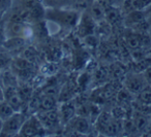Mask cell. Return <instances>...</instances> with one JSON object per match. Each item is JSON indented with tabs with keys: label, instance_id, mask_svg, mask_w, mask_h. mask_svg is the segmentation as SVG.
<instances>
[{
	"label": "cell",
	"instance_id": "4",
	"mask_svg": "<svg viewBox=\"0 0 151 137\" xmlns=\"http://www.w3.org/2000/svg\"><path fill=\"white\" fill-rule=\"evenodd\" d=\"M148 86L143 71L141 72H132L125 75L124 78V88L128 90L134 96H137L143 89Z\"/></svg>",
	"mask_w": 151,
	"mask_h": 137
},
{
	"label": "cell",
	"instance_id": "6",
	"mask_svg": "<svg viewBox=\"0 0 151 137\" xmlns=\"http://www.w3.org/2000/svg\"><path fill=\"white\" fill-rule=\"evenodd\" d=\"M151 4V0H123L122 9L125 14L132 11H144Z\"/></svg>",
	"mask_w": 151,
	"mask_h": 137
},
{
	"label": "cell",
	"instance_id": "7",
	"mask_svg": "<svg viewBox=\"0 0 151 137\" xmlns=\"http://www.w3.org/2000/svg\"><path fill=\"white\" fill-rule=\"evenodd\" d=\"M4 99L11 104L12 107L15 109V111H20L22 107V99L20 95L17 93L15 88L9 87L6 91L4 92Z\"/></svg>",
	"mask_w": 151,
	"mask_h": 137
},
{
	"label": "cell",
	"instance_id": "17",
	"mask_svg": "<svg viewBox=\"0 0 151 137\" xmlns=\"http://www.w3.org/2000/svg\"><path fill=\"white\" fill-rule=\"evenodd\" d=\"M2 127H3V120L0 118V132H1V130H2Z\"/></svg>",
	"mask_w": 151,
	"mask_h": 137
},
{
	"label": "cell",
	"instance_id": "16",
	"mask_svg": "<svg viewBox=\"0 0 151 137\" xmlns=\"http://www.w3.org/2000/svg\"><path fill=\"white\" fill-rule=\"evenodd\" d=\"M1 100H4V92L0 88V101H1Z\"/></svg>",
	"mask_w": 151,
	"mask_h": 137
},
{
	"label": "cell",
	"instance_id": "14",
	"mask_svg": "<svg viewBox=\"0 0 151 137\" xmlns=\"http://www.w3.org/2000/svg\"><path fill=\"white\" fill-rule=\"evenodd\" d=\"M143 73H144V76H145V78H146V81H147V83H148V86H151V65L149 67H147V68L143 71Z\"/></svg>",
	"mask_w": 151,
	"mask_h": 137
},
{
	"label": "cell",
	"instance_id": "13",
	"mask_svg": "<svg viewBox=\"0 0 151 137\" xmlns=\"http://www.w3.org/2000/svg\"><path fill=\"white\" fill-rule=\"evenodd\" d=\"M15 64H16V66H17V68L22 71L27 70V69H29L30 66H31V63H30L27 59H18L15 62Z\"/></svg>",
	"mask_w": 151,
	"mask_h": 137
},
{
	"label": "cell",
	"instance_id": "11",
	"mask_svg": "<svg viewBox=\"0 0 151 137\" xmlns=\"http://www.w3.org/2000/svg\"><path fill=\"white\" fill-rule=\"evenodd\" d=\"M136 97H137V101L140 102L141 104L151 106V86H147Z\"/></svg>",
	"mask_w": 151,
	"mask_h": 137
},
{
	"label": "cell",
	"instance_id": "3",
	"mask_svg": "<svg viewBox=\"0 0 151 137\" xmlns=\"http://www.w3.org/2000/svg\"><path fill=\"white\" fill-rule=\"evenodd\" d=\"M45 127L42 126V122L40 121L37 116H31L27 118L22 126L21 130L19 132L20 136L25 137H34L44 135Z\"/></svg>",
	"mask_w": 151,
	"mask_h": 137
},
{
	"label": "cell",
	"instance_id": "2",
	"mask_svg": "<svg viewBox=\"0 0 151 137\" xmlns=\"http://www.w3.org/2000/svg\"><path fill=\"white\" fill-rule=\"evenodd\" d=\"M26 116L21 111H16L9 118L3 121L2 130L0 132V136H16L19 132L26 120Z\"/></svg>",
	"mask_w": 151,
	"mask_h": 137
},
{
	"label": "cell",
	"instance_id": "15",
	"mask_svg": "<svg viewBox=\"0 0 151 137\" xmlns=\"http://www.w3.org/2000/svg\"><path fill=\"white\" fill-rule=\"evenodd\" d=\"M144 14H145V17H146V20L151 24V4L148 5L144 9Z\"/></svg>",
	"mask_w": 151,
	"mask_h": 137
},
{
	"label": "cell",
	"instance_id": "10",
	"mask_svg": "<svg viewBox=\"0 0 151 137\" xmlns=\"http://www.w3.org/2000/svg\"><path fill=\"white\" fill-rule=\"evenodd\" d=\"M57 102L54 96L47 95L45 94V96H42L40 98V102H38V108L40 111H48V110L56 109Z\"/></svg>",
	"mask_w": 151,
	"mask_h": 137
},
{
	"label": "cell",
	"instance_id": "12",
	"mask_svg": "<svg viewBox=\"0 0 151 137\" xmlns=\"http://www.w3.org/2000/svg\"><path fill=\"white\" fill-rule=\"evenodd\" d=\"M15 109L11 106V104L6 101V100H1L0 101V118L3 121L9 118L12 114L15 113Z\"/></svg>",
	"mask_w": 151,
	"mask_h": 137
},
{
	"label": "cell",
	"instance_id": "1",
	"mask_svg": "<svg viewBox=\"0 0 151 137\" xmlns=\"http://www.w3.org/2000/svg\"><path fill=\"white\" fill-rule=\"evenodd\" d=\"M47 17L50 21L61 26H75L79 20V13L76 11H60L51 9H47Z\"/></svg>",
	"mask_w": 151,
	"mask_h": 137
},
{
	"label": "cell",
	"instance_id": "9",
	"mask_svg": "<svg viewBox=\"0 0 151 137\" xmlns=\"http://www.w3.org/2000/svg\"><path fill=\"white\" fill-rule=\"evenodd\" d=\"M75 112H76V108L75 105L70 102H65L61 105L60 111H59V114H60V118L63 121V122L67 123L69 121H71L75 116Z\"/></svg>",
	"mask_w": 151,
	"mask_h": 137
},
{
	"label": "cell",
	"instance_id": "8",
	"mask_svg": "<svg viewBox=\"0 0 151 137\" xmlns=\"http://www.w3.org/2000/svg\"><path fill=\"white\" fill-rule=\"evenodd\" d=\"M73 129L76 132L80 133L81 135L88 134L90 131V124H89L88 120L85 116H77V118H73Z\"/></svg>",
	"mask_w": 151,
	"mask_h": 137
},
{
	"label": "cell",
	"instance_id": "5",
	"mask_svg": "<svg viewBox=\"0 0 151 137\" xmlns=\"http://www.w3.org/2000/svg\"><path fill=\"white\" fill-rule=\"evenodd\" d=\"M37 116L45 128L56 127L58 125L59 121L61 120L60 114H59L58 111H56V109L48 110V111H40L37 114Z\"/></svg>",
	"mask_w": 151,
	"mask_h": 137
}]
</instances>
